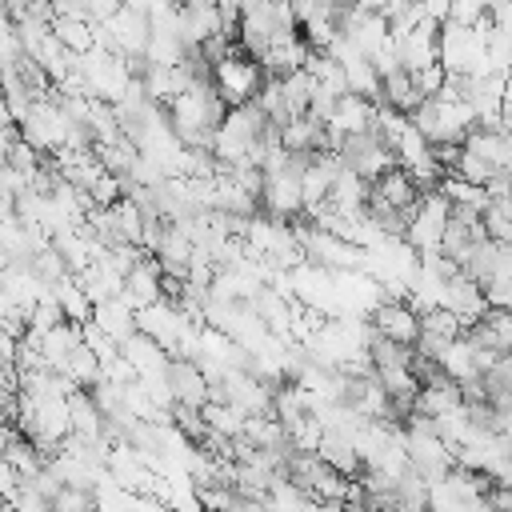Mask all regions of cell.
<instances>
[{"instance_id": "6da1fadb", "label": "cell", "mask_w": 512, "mask_h": 512, "mask_svg": "<svg viewBox=\"0 0 512 512\" xmlns=\"http://www.w3.org/2000/svg\"><path fill=\"white\" fill-rule=\"evenodd\" d=\"M372 328L400 340V344H416V332H420V312L408 304V300H388L372 312Z\"/></svg>"}, {"instance_id": "3957f363", "label": "cell", "mask_w": 512, "mask_h": 512, "mask_svg": "<svg viewBox=\"0 0 512 512\" xmlns=\"http://www.w3.org/2000/svg\"><path fill=\"white\" fill-rule=\"evenodd\" d=\"M204 512H216V508H204Z\"/></svg>"}, {"instance_id": "7a4b0ae2", "label": "cell", "mask_w": 512, "mask_h": 512, "mask_svg": "<svg viewBox=\"0 0 512 512\" xmlns=\"http://www.w3.org/2000/svg\"><path fill=\"white\" fill-rule=\"evenodd\" d=\"M164 376L172 384L176 404H188V408H204L208 404V380H204L200 368H192V360H168Z\"/></svg>"}]
</instances>
